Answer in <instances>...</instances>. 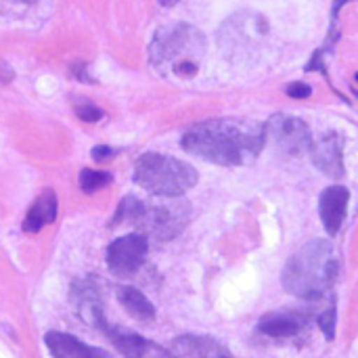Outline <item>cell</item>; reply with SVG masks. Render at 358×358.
I'll use <instances>...</instances> for the list:
<instances>
[{"label": "cell", "mask_w": 358, "mask_h": 358, "mask_svg": "<svg viewBox=\"0 0 358 358\" xmlns=\"http://www.w3.org/2000/svg\"><path fill=\"white\" fill-rule=\"evenodd\" d=\"M266 145V128L250 120H208L191 126L182 136V149L216 166H248Z\"/></svg>", "instance_id": "cell-1"}, {"label": "cell", "mask_w": 358, "mask_h": 358, "mask_svg": "<svg viewBox=\"0 0 358 358\" xmlns=\"http://www.w3.org/2000/svg\"><path fill=\"white\" fill-rule=\"evenodd\" d=\"M342 273L340 250L325 239H313L302 245L285 264L281 285L300 300H321L338 283Z\"/></svg>", "instance_id": "cell-2"}, {"label": "cell", "mask_w": 358, "mask_h": 358, "mask_svg": "<svg viewBox=\"0 0 358 358\" xmlns=\"http://www.w3.org/2000/svg\"><path fill=\"white\" fill-rule=\"evenodd\" d=\"M191 208L193 206L180 197H157L151 201H143L134 195H128L120 201L111 227L126 222L136 227L143 237L172 241L187 229L193 216Z\"/></svg>", "instance_id": "cell-3"}, {"label": "cell", "mask_w": 358, "mask_h": 358, "mask_svg": "<svg viewBox=\"0 0 358 358\" xmlns=\"http://www.w3.org/2000/svg\"><path fill=\"white\" fill-rule=\"evenodd\" d=\"M199 180L197 170L164 153H145L134 166V182L157 197H180Z\"/></svg>", "instance_id": "cell-4"}, {"label": "cell", "mask_w": 358, "mask_h": 358, "mask_svg": "<svg viewBox=\"0 0 358 358\" xmlns=\"http://www.w3.org/2000/svg\"><path fill=\"white\" fill-rule=\"evenodd\" d=\"M147 256H149L147 237H143L141 233H130L109 243L105 252V262L115 277L128 279L143 268Z\"/></svg>", "instance_id": "cell-5"}, {"label": "cell", "mask_w": 358, "mask_h": 358, "mask_svg": "<svg viewBox=\"0 0 358 358\" xmlns=\"http://www.w3.org/2000/svg\"><path fill=\"white\" fill-rule=\"evenodd\" d=\"M264 128H266V141L273 138L275 145L285 155H302L310 149L313 134L308 124L300 117L277 113L264 124Z\"/></svg>", "instance_id": "cell-6"}, {"label": "cell", "mask_w": 358, "mask_h": 358, "mask_svg": "<svg viewBox=\"0 0 358 358\" xmlns=\"http://www.w3.org/2000/svg\"><path fill=\"white\" fill-rule=\"evenodd\" d=\"M71 306L78 315V319L90 327H105V310H103V298L99 287L88 279H78L71 283L69 289Z\"/></svg>", "instance_id": "cell-7"}, {"label": "cell", "mask_w": 358, "mask_h": 358, "mask_svg": "<svg viewBox=\"0 0 358 358\" xmlns=\"http://www.w3.org/2000/svg\"><path fill=\"white\" fill-rule=\"evenodd\" d=\"M310 157L313 164L327 174L329 178H344L346 168H344V136L338 132H325L317 141L310 143Z\"/></svg>", "instance_id": "cell-8"}, {"label": "cell", "mask_w": 358, "mask_h": 358, "mask_svg": "<svg viewBox=\"0 0 358 358\" xmlns=\"http://www.w3.org/2000/svg\"><path fill=\"white\" fill-rule=\"evenodd\" d=\"M348 203H350V191L342 185H331L321 193L319 199V214L323 229L329 237H336L348 216Z\"/></svg>", "instance_id": "cell-9"}, {"label": "cell", "mask_w": 358, "mask_h": 358, "mask_svg": "<svg viewBox=\"0 0 358 358\" xmlns=\"http://www.w3.org/2000/svg\"><path fill=\"white\" fill-rule=\"evenodd\" d=\"M310 323V317L302 310H275L258 321V331L271 340H289L300 336Z\"/></svg>", "instance_id": "cell-10"}, {"label": "cell", "mask_w": 358, "mask_h": 358, "mask_svg": "<svg viewBox=\"0 0 358 358\" xmlns=\"http://www.w3.org/2000/svg\"><path fill=\"white\" fill-rule=\"evenodd\" d=\"M44 344L52 358H111L107 350L88 346L80 338L65 331H48L44 336Z\"/></svg>", "instance_id": "cell-11"}, {"label": "cell", "mask_w": 358, "mask_h": 358, "mask_svg": "<svg viewBox=\"0 0 358 358\" xmlns=\"http://www.w3.org/2000/svg\"><path fill=\"white\" fill-rule=\"evenodd\" d=\"M57 212H59V201L52 189H44L36 201L31 203V208L27 210V216L21 222V229L29 235L40 233L46 224H52L57 220Z\"/></svg>", "instance_id": "cell-12"}, {"label": "cell", "mask_w": 358, "mask_h": 358, "mask_svg": "<svg viewBox=\"0 0 358 358\" xmlns=\"http://www.w3.org/2000/svg\"><path fill=\"white\" fill-rule=\"evenodd\" d=\"M180 358H235L218 340L208 336H180L174 340Z\"/></svg>", "instance_id": "cell-13"}, {"label": "cell", "mask_w": 358, "mask_h": 358, "mask_svg": "<svg viewBox=\"0 0 358 358\" xmlns=\"http://www.w3.org/2000/svg\"><path fill=\"white\" fill-rule=\"evenodd\" d=\"M197 36H199L197 29L187 27V25H178L174 31L162 36V38L153 44V48H151V59H153L155 63H162L164 59H174V57L182 55V52L189 48V44H193V38H197Z\"/></svg>", "instance_id": "cell-14"}, {"label": "cell", "mask_w": 358, "mask_h": 358, "mask_svg": "<svg viewBox=\"0 0 358 358\" xmlns=\"http://www.w3.org/2000/svg\"><path fill=\"white\" fill-rule=\"evenodd\" d=\"M115 298L122 304V308L138 323H153L155 321V306L151 300L138 292L136 287L130 285H117L115 287Z\"/></svg>", "instance_id": "cell-15"}, {"label": "cell", "mask_w": 358, "mask_h": 358, "mask_svg": "<svg viewBox=\"0 0 358 358\" xmlns=\"http://www.w3.org/2000/svg\"><path fill=\"white\" fill-rule=\"evenodd\" d=\"M105 336L109 338V342L115 346V350L122 355L124 358H143L145 357V350L149 346V340L134 334V331H126V329H120V327H109L105 325Z\"/></svg>", "instance_id": "cell-16"}, {"label": "cell", "mask_w": 358, "mask_h": 358, "mask_svg": "<svg viewBox=\"0 0 358 358\" xmlns=\"http://www.w3.org/2000/svg\"><path fill=\"white\" fill-rule=\"evenodd\" d=\"M113 176L109 172H103V170H90V168H84L80 172V189L84 193H96L101 189H105L107 185H111Z\"/></svg>", "instance_id": "cell-17"}, {"label": "cell", "mask_w": 358, "mask_h": 358, "mask_svg": "<svg viewBox=\"0 0 358 358\" xmlns=\"http://www.w3.org/2000/svg\"><path fill=\"white\" fill-rule=\"evenodd\" d=\"M319 327L325 336L327 342H334L336 340V329H338V308H336V302H331L329 308H325L321 315H319Z\"/></svg>", "instance_id": "cell-18"}, {"label": "cell", "mask_w": 358, "mask_h": 358, "mask_svg": "<svg viewBox=\"0 0 358 358\" xmlns=\"http://www.w3.org/2000/svg\"><path fill=\"white\" fill-rule=\"evenodd\" d=\"M76 115L80 117V120H84V122H99L105 113H103V109H99L96 105H92V103H88V101H80V103H76Z\"/></svg>", "instance_id": "cell-19"}, {"label": "cell", "mask_w": 358, "mask_h": 358, "mask_svg": "<svg viewBox=\"0 0 358 358\" xmlns=\"http://www.w3.org/2000/svg\"><path fill=\"white\" fill-rule=\"evenodd\" d=\"M285 92L292 96V99H308L313 94V88L304 82H294L285 88Z\"/></svg>", "instance_id": "cell-20"}, {"label": "cell", "mask_w": 358, "mask_h": 358, "mask_svg": "<svg viewBox=\"0 0 358 358\" xmlns=\"http://www.w3.org/2000/svg\"><path fill=\"white\" fill-rule=\"evenodd\" d=\"M143 358H180V357H178V355H174V352H170V350H166V348H162V346H157V344H153V342L149 340V346H147L145 357Z\"/></svg>", "instance_id": "cell-21"}, {"label": "cell", "mask_w": 358, "mask_h": 358, "mask_svg": "<svg viewBox=\"0 0 358 358\" xmlns=\"http://www.w3.org/2000/svg\"><path fill=\"white\" fill-rule=\"evenodd\" d=\"M113 155H115V151H113L111 147H107V145H96V147L92 149V159H94L96 164H103V162L111 159Z\"/></svg>", "instance_id": "cell-22"}]
</instances>
